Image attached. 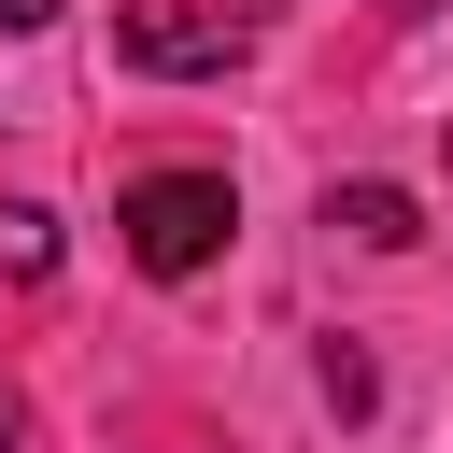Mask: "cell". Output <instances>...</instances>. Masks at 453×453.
<instances>
[{"label": "cell", "instance_id": "1", "mask_svg": "<svg viewBox=\"0 0 453 453\" xmlns=\"http://www.w3.org/2000/svg\"><path fill=\"white\" fill-rule=\"evenodd\" d=\"M226 226H241V184H226V170H142V184L113 198V241H127V269H156V283H198V269L226 255Z\"/></svg>", "mask_w": 453, "mask_h": 453}, {"label": "cell", "instance_id": "2", "mask_svg": "<svg viewBox=\"0 0 453 453\" xmlns=\"http://www.w3.org/2000/svg\"><path fill=\"white\" fill-rule=\"evenodd\" d=\"M241 42H255V28H241L226 0H127V14H113V57H127V71H241Z\"/></svg>", "mask_w": 453, "mask_h": 453}, {"label": "cell", "instance_id": "3", "mask_svg": "<svg viewBox=\"0 0 453 453\" xmlns=\"http://www.w3.org/2000/svg\"><path fill=\"white\" fill-rule=\"evenodd\" d=\"M326 226H340V241H368V255H396V241H425V212H411V184H340V198H326Z\"/></svg>", "mask_w": 453, "mask_h": 453}, {"label": "cell", "instance_id": "4", "mask_svg": "<svg viewBox=\"0 0 453 453\" xmlns=\"http://www.w3.org/2000/svg\"><path fill=\"white\" fill-rule=\"evenodd\" d=\"M0 283H57V212L42 198H0Z\"/></svg>", "mask_w": 453, "mask_h": 453}, {"label": "cell", "instance_id": "5", "mask_svg": "<svg viewBox=\"0 0 453 453\" xmlns=\"http://www.w3.org/2000/svg\"><path fill=\"white\" fill-rule=\"evenodd\" d=\"M0 28H14V42H28V28H57V0H0Z\"/></svg>", "mask_w": 453, "mask_h": 453}, {"label": "cell", "instance_id": "6", "mask_svg": "<svg viewBox=\"0 0 453 453\" xmlns=\"http://www.w3.org/2000/svg\"><path fill=\"white\" fill-rule=\"evenodd\" d=\"M0 453H14V396H0Z\"/></svg>", "mask_w": 453, "mask_h": 453}, {"label": "cell", "instance_id": "7", "mask_svg": "<svg viewBox=\"0 0 453 453\" xmlns=\"http://www.w3.org/2000/svg\"><path fill=\"white\" fill-rule=\"evenodd\" d=\"M382 14H439V0H382Z\"/></svg>", "mask_w": 453, "mask_h": 453}]
</instances>
